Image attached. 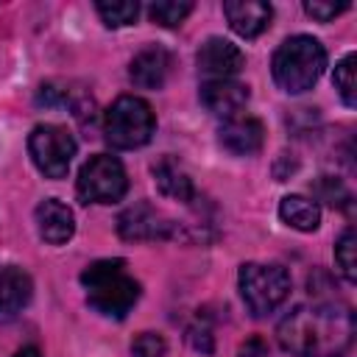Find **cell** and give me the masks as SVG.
Here are the masks:
<instances>
[{
    "label": "cell",
    "mask_w": 357,
    "mask_h": 357,
    "mask_svg": "<svg viewBox=\"0 0 357 357\" xmlns=\"http://www.w3.org/2000/svg\"><path fill=\"white\" fill-rule=\"evenodd\" d=\"M312 192L318 195V201H324V204H329V206H349V204H351V195H349L346 184H343L340 178H335V176H321V178H315Z\"/></svg>",
    "instance_id": "7402d4cb"
},
{
    "label": "cell",
    "mask_w": 357,
    "mask_h": 357,
    "mask_svg": "<svg viewBox=\"0 0 357 357\" xmlns=\"http://www.w3.org/2000/svg\"><path fill=\"white\" fill-rule=\"evenodd\" d=\"M324 67H326V50L315 36H307V33L287 36L276 47L273 61H271L273 81L287 95H301L312 89Z\"/></svg>",
    "instance_id": "3957f363"
},
{
    "label": "cell",
    "mask_w": 357,
    "mask_h": 357,
    "mask_svg": "<svg viewBox=\"0 0 357 357\" xmlns=\"http://www.w3.org/2000/svg\"><path fill=\"white\" fill-rule=\"evenodd\" d=\"M195 64L198 70L206 75V81H218V78H234L243 67H245V56L237 45H231L223 36H209L198 53H195Z\"/></svg>",
    "instance_id": "9c48e42d"
},
{
    "label": "cell",
    "mask_w": 357,
    "mask_h": 357,
    "mask_svg": "<svg viewBox=\"0 0 357 357\" xmlns=\"http://www.w3.org/2000/svg\"><path fill=\"white\" fill-rule=\"evenodd\" d=\"M237 357H273V351H271V346L262 337H248L237 349Z\"/></svg>",
    "instance_id": "484cf974"
},
{
    "label": "cell",
    "mask_w": 357,
    "mask_h": 357,
    "mask_svg": "<svg viewBox=\"0 0 357 357\" xmlns=\"http://www.w3.org/2000/svg\"><path fill=\"white\" fill-rule=\"evenodd\" d=\"M201 103L206 112H212L215 117H237L245 103H248V86L234 81V78H218V81H204L201 92H198Z\"/></svg>",
    "instance_id": "30bf717a"
},
{
    "label": "cell",
    "mask_w": 357,
    "mask_h": 357,
    "mask_svg": "<svg viewBox=\"0 0 357 357\" xmlns=\"http://www.w3.org/2000/svg\"><path fill=\"white\" fill-rule=\"evenodd\" d=\"M354 61H357V56L354 53H346L343 59H340V64L335 67V75H332V81H335V89H337V95H340V100L351 109V106H357V86H354Z\"/></svg>",
    "instance_id": "44dd1931"
},
{
    "label": "cell",
    "mask_w": 357,
    "mask_h": 357,
    "mask_svg": "<svg viewBox=\"0 0 357 357\" xmlns=\"http://www.w3.org/2000/svg\"><path fill=\"white\" fill-rule=\"evenodd\" d=\"M192 11V3L190 0H156L148 6V14L156 25L162 28H176L187 20V14Z\"/></svg>",
    "instance_id": "d6986e66"
},
{
    "label": "cell",
    "mask_w": 357,
    "mask_h": 357,
    "mask_svg": "<svg viewBox=\"0 0 357 357\" xmlns=\"http://www.w3.org/2000/svg\"><path fill=\"white\" fill-rule=\"evenodd\" d=\"M153 173V181L159 187V192L170 201H178V204H192L198 201V192H195V184L190 178V173L184 170V165L176 159V156H162L159 162H153L151 167Z\"/></svg>",
    "instance_id": "5bb4252c"
},
{
    "label": "cell",
    "mask_w": 357,
    "mask_h": 357,
    "mask_svg": "<svg viewBox=\"0 0 357 357\" xmlns=\"http://www.w3.org/2000/svg\"><path fill=\"white\" fill-rule=\"evenodd\" d=\"M31 296H33V282L22 268L17 265L0 268V318H11L22 312Z\"/></svg>",
    "instance_id": "2e32d148"
},
{
    "label": "cell",
    "mask_w": 357,
    "mask_h": 357,
    "mask_svg": "<svg viewBox=\"0 0 357 357\" xmlns=\"http://www.w3.org/2000/svg\"><path fill=\"white\" fill-rule=\"evenodd\" d=\"M95 11L100 14L106 28H126L137 20L139 14V3L137 0H98Z\"/></svg>",
    "instance_id": "ac0fdd59"
},
{
    "label": "cell",
    "mask_w": 357,
    "mask_h": 357,
    "mask_svg": "<svg viewBox=\"0 0 357 357\" xmlns=\"http://www.w3.org/2000/svg\"><path fill=\"white\" fill-rule=\"evenodd\" d=\"M279 218L296 231H315L321 223V209L304 195H284L279 201Z\"/></svg>",
    "instance_id": "e0dca14e"
},
{
    "label": "cell",
    "mask_w": 357,
    "mask_h": 357,
    "mask_svg": "<svg viewBox=\"0 0 357 357\" xmlns=\"http://www.w3.org/2000/svg\"><path fill=\"white\" fill-rule=\"evenodd\" d=\"M36 229L39 237L50 245H61L75 234V215L67 204H61L59 198H45L36 206Z\"/></svg>",
    "instance_id": "9a60e30c"
},
{
    "label": "cell",
    "mask_w": 357,
    "mask_h": 357,
    "mask_svg": "<svg viewBox=\"0 0 357 357\" xmlns=\"http://www.w3.org/2000/svg\"><path fill=\"white\" fill-rule=\"evenodd\" d=\"M223 14H226L229 28L237 36L254 39L271 25L273 8H271V3H262V0H226Z\"/></svg>",
    "instance_id": "7c38bea8"
},
{
    "label": "cell",
    "mask_w": 357,
    "mask_h": 357,
    "mask_svg": "<svg viewBox=\"0 0 357 357\" xmlns=\"http://www.w3.org/2000/svg\"><path fill=\"white\" fill-rule=\"evenodd\" d=\"M86 304L103 318H126L139 301V282L126 271L123 259H98L81 273Z\"/></svg>",
    "instance_id": "7a4b0ae2"
},
{
    "label": "cell",
    "mask_w": 357,
    "mask_h": 357,
    "mask_svg": "<svg viewBox=\"0 0 357 357\" xmlns=\"http://www.w3.org/2000/svg\"><path fill=\"white\" fill-rule=\"evenodd\" d=\"M28 153L36 170L47 178H64L70 170V162L75 156V139L67 128L42 123L28 137Z\"/></svg>",
    "instance_id": "52a82bcc"
},
{
    "label": "cell",
    "mask_w": 357,
    "mask_h": 357,
    "mask_svg": "<svg viewBox=\"0 0 357 357\" xmlns=\"http://www.w3.org/2000/svg\"><path fill=\"white\" fill-rule=\"evenodd\" d=\"M346 8H349V3H321V0L304 3V11H307L312 20H318V22H329V20H335L337 14H343Z\"/></svg>",
    "instance_id": "d4e9b609"
},
{
    "label": "cell",
    "mask_w": 357,
    "mask_h": 357,
    "mask_svg": "<svg viewBox=\"0 0 357 357\" xmlns=\"http://www.w3.org/2000/svg\"><path fill=\"white\" fill-rule=\"evenodd\" d=\"M187 343L190 349L201 351V354H212L215 349V335H212V324L206 321V315H198L190 326H187Z\"/></svg>",
    "instance_id": "603a6c76"
},
{
    "label": "cell",
    "mask_w": 357,
    "mask_h": 357,
    "mask_svg": "<svg viewBox=\"0 0 357 357\" xmlns=\"http://www.w3.org/2000/svg\"><path fill=\"white\" fill-rule=\"evenodd\" d=\"M14 357H42V351L36 346H22L20 351H14Z\"/></svg>",
    "instance_id": "4316f807"
},
{
    "label": "cell",
    "mask_w": 357,
    "mask_h": 357,
    "mask_svg": "<svg viewBox=\"0 0 357 357\" xmlns=\"http://www.w3.org/2000/svg\"><path fill=\"white\" fill-rule=\"evenodd\" d=\"M279 346L293 357H343L354 343V312L340 301H312L276 326Z\"/></svg>",
    "instance_id": "6da1fadb"
},
{
    "label": "cell",
    "mask_w": 357,
    "mask_h": 357,
    "mask_svg": "<svg viewBox=\"0 0 357 357\" xmlns=\"http://www.w3.org/2000/svg\"><path fill=\"white\" fill-rule=\"evenodd\" d=\"M167 343L159 332H142L131 343V357H165Z\"/></svg>",
    "instance_id": "cb8c5ba5"
},
{
    "label": "cell",
    "mask_w": 357,
    "mask_h": 357,
    "mask_svg": "<svg viewBox=\"0 0 357 357\" xmlns=\"http://www.w3.org/2000/svg\"><path fill=\"white\" fill-rule=\"evenodd\" d=\"M156 128L153 109L139 95H120L103 114V137L117 151L142 148Z\"/></svg>",
    "instance_id": "277c9868"
},
{
    "label": "cell",
    "mask_w": 357,
    "mask_h": 357,
    "mask_svg": "<svg viewBox=\"0 0 357 357\" xmlns=\"http://www.w3.org/2000/svg\"><path fill=\"white\" fill-rule=\"evenodd\" d=\"M218 142L231 153V156H254L262 151L265 142V128L257 117L248 114H237L223 120V126L218 128Z\"/></svg>",
    "instance_id": "8fae6325"
},
{
    "label": "cell",
    "mask_w": 357,
    "mask_h": 357,
    "mask_svg": "<svg viewBox=\"0 0 357 357\" xmlns=\"http://www.w3.org/2000/svg\"><path fill=\"white\" fill-rule=\"evenodd\" d=\"M237 287L248 312L254 318H265L290 296V273L282 265L245 262L240 265Z\"/></svg>",
    "instance_id": "5b68a950"
},
{
    "label": "cell",
    "mask_w": 357,
    "mask_h": 357,
    "mask_svg": "<svg viewBox=\"0 0 357 357\" xmlns=\"http://www.w3.org/2000/svg\"><path fill=\"white\" fill-rule=\"evenodd\" d=\"M117 234L123 240H131V243H142V240H167L176 234V223L162 215L153 204L148 201H139L128 209L120 212L117 218Z\"/></svg>",
    "instance_id": "ba28073f"
},
{
    "label": "cell",
    "mask_w": 357,
    "mask_h": 357,
    "mask_svg": "<svg viewBox=\"0 0 357 357\" xmlns=\"http://www.w3.org/2000/svg\"><path fill=\"white\" fill-rule=\"evenodd\" d=\"M128 190L126 167L112 153H95L78 170L75 192L81 204H117Z\"/></svg>",
    "instance_id": "8992f818"
},
{
    "label": "cell",
    "mask_w": 357,
    "mask_h": 357,
    "mask_svg": "<svg viewBox=\"0 0 357 357\" xmlns=\"http://www.w3.org/2000/svg\"><path fill=\"white\" fill-rule=\"evenodd\" d=\"M335 262L346 282H357V237L354 229H346L335 243Z\"/></svg>",
    "instance_id": "ffe728a7"
},
{
    "label": "cell",
    "mask_w": 357,
    "mask_h": 357,
    "mask_svg": "<svg viewBox=\"0 0 357 357\" xmlns=\"http://www.w3.org/2000/svg\"><path fill=\"white\" fill-rule=\"evenodd\" d=\"M170 73V53L162 45H145L128 64V78L137 89H162Z\"/></svg>",
    "instance_id": "4fadbf2b"
}]
</instances>
